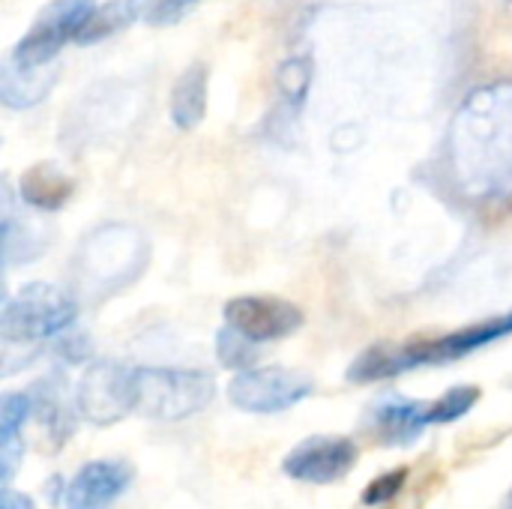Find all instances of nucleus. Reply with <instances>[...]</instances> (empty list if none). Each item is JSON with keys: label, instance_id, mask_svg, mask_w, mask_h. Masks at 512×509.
Segmentation results:
<instances>
[{"label": "nucleus", "instance_id": "f257e3e1", "mask_svg": "<svg viewBox=\"0 0 512 509\" xmlns=\"http://www.w3.org/2000/svg\"><path fill=\"white\" fill-rule=\"evenodd\" d=\"M450 168L471 201L512 198V81L465 96L450 126Z\"/></svg>", "mask_w": 512, "mask_h": 509}, {"label": "nucleus", "instance_id": "f03ea898", "mask_svg": "<svg viewBox=\"0 0 512 509\" xmlns=\"http://www.w3.org/2000/svg\"><path fill=\"white\" fill-rule=\"evenodd\" d=\"M507 336H512V312L492 315L480 324H468L462 330H453V333H444L435 339L381 342V345L366 348L348 366V381L351 384H378V381H390V378H399V375L423 369V366H447V363L465 360L474 351H483Z\"/></svg>", "mask_w": 512, "mask_h": 509}, {"label": "nucleus", "instance_id": "7ed1b4c3", "mask_svg": "<svg viewBox=\"0 0 512 509\" xmlns=\"http://www.w3.org/2000/svg\"><path fill=\"white\" fill-rule=\"evenodd\" d=\"M78 318V300L48 282H30L15 297L3 300L0 339L6 348L42 345L72 330Z\"/></svg>", "mask_w": 512, "mask_h": 509}, {"label": "nucleus", "instance_id": "20e7f679", "mask_svg": "<svg viewBox=\"0 0 512 509\" xmlns=\"http://www.w3.org/2000/svg\"><path fill=\"white\" fill-rule=\"evenodd\" d=\"M138 393H135V414L159 423H180L216 399L213 375L201 369H165V366H144L138 369Z\"/></svg>", "mask_w": 512, "mask_h": 509}, {"label": "nucleus", "instance_id": "39448f33", "mask_svg": "<svg viewBox=\"0 0 512 509\" xmlns=\"http://www.w3.org/2000/svg\"><path fill=\"white\" fill-rule=\"evenodd\" d=\"M147 264V240L126 225H105L93 231L81 252L75 255L78 279L87 291L108 288V294L123 291L141 276Z\"/></svg>", "mask_w": 512, "mask_h": 509}, {"label": "nucleus", "instance_id": "423d86ee", "mask_svg": "<svg viewBox=\"0 0 512 509\" xmlns=\"http://www.w3.org/2000/svg\"><path fill=\"white\" fill-rule=\"evenodd\" d=\"M312 393V375L285 366H252L237 372L228 384V402L246 414H282Z\"/></svg>", "mask_w": 512, "mask_h": 509}, {"label": "nucleus", "instance_id": "0eeeda50", "mask_svg": "<svg viewBox=\"0 0 512 509\" xmlns=\"http://www.w3.org/2000/svg\"><path fill=\"white\" fill-rule=\"evenodd\" d=\"M138 369L99 360L87 366L75 387V405L78 417L93 426H114L135 414V393H138Z\"/></svg>", "mask_w": 512, "mask_h": 509}, {"label": "nucleus", "instance_id": "6e6552de", "mask_svg": "<svg viewBox=\"0 0 512 509\" xmlns=\"http://www.w3.org/2000/svg\"><path fill=\"white\" fill-rule=\"evenodd\" d=\"M96 9V0H51L33 21V27L15 42L12 60L24 66H48L66 42H75L84 21Z\"/></svg>", "mask_w": 512, "mask_h": 509}, {"label": "nucleus", "instance_id": "1a4fd4ad", "mask_svg": "<svg viewBox=\"0 0 512 509\" xmlns=\"http://www.w3.org/2000/svg\"><path fill=\"white\" fill-rule=\"evenodd\" d=\"M360 462V447L345 435H312L300 441L285 459L282 474L309 483V486H333L345 480Z\"/></svg>", "mask_w": 512, "mask_h": 509}, {"label": "nucleus", "instance_id": "9d476101", "mask_svg": "<svg viewBox=\"0 0 512 509\" xmlns=\"http://www.w3.org/2000/svg\"><path fill=\"white\" fill-rule=\"evenodd\" d=\"M225 324L234 327L237 333H243L246 339L267 345V342H279L294 336L303 327V312L282 300V297H270V294H246V297H234L225 303Z\"/></svg>", "mask_w": 512, "mask_h": 509}, {"label": "nucleus", "instance_id": "9b49d317", "mask_svg": "<svg viewBox=\"0 0 512 509\" xmlns=\"http://www.w3.org/2000/svg\"><path fill=\"white\" fill-rule=\"evenodd\" d=\"M135 471L129 462L99 459L87 462L63 489L66 509H108L132 483Z\"/></svg>", "mask_w": 512, "mask_h": 509}, {"label": "nucleus", "instance_id": "f8f14e48", "mask_svg": "<svg viewBox=\"0 0 512 509\" xmlns=\"http://www.w3.org/2000/svg\"><path fill=\"white\" fill-rule=\"evenodd\" d=\"M429 426H432V420H429V402H417V399H399V396H393V399L378 402L372 408V414H369V429L387 447H408Z\"/></svg>", "mask_w": 512, "mask_h": 509}, {"label": "nucleus", "instance_id": "ddd939ff", "mask_svg": "<svg viewBox=\"0 0 512 509\" xmlns=\"http://www.w3.org/2000/svg\"><path fill=\"white\" fill-rule=\"evenodd\" d=\"M30 399H33V420L42 432H48V441L54 447H60L69 432L75 429V396H69L63 375H48L42 381H36L30 387Z\"/></svg>", "mask_w": 512, "mask_h": 509}, {"label": "nucleus", "instance_id": "4468645a", "mask_svg": "<svg viewBox=\"0 0 512 509\" xmlns=\"http://www.w3.org/2000/svg\"><path fill=\"white\" fill-rule=\"evenodd\" d=\"M0 222H3V264H18V261H33L48 249L45 234L18 213V195L12 192L9 180L0 186Z\"/></svg>", "mask_w": 512, "mask_h": 509}, {"label": "nucleus", "instance_id": "2eb2a0df", "mask_svg": "<svg viewBox=\"0 0 512 509\" xmlns=\"http://www.w3.org/2000/svg\"><path fill=\"white\" fill-rule=\"evenodd\" d=\"M207 87H210V66L204 60H192L177 75L168 99V114L177 129L192 132L195 126H201L207 114Z\"/></svg>", "mask_w": 512, "mask_h": 509}, {"label": "nucleus", "instance_id": "dca6fc26", "mask_svg": "<svg viewBox=\"0 0 512 509\" xmlns=\"http://www.w3.org/2000/svg\"><path fill=\"white\" fill-rule=\"evenodd\" d=\"M33 417V399L27 393H6L0 399V483L9 489L18 462L24 459V423Z\"/></svg>", "mask_w": 512, "mask_h": 509}, {"label": "nucleus", "instance_id": "f3484780", "mask_svg": "<svg viewBox=\"0 0 512 509\" xmlns=\"http://www.w3.org/2000/svg\"><path fill=\"white\" fill-rule=\"evenodd\" d=\"M72 192H75V180L54 162H36L18 177L21 204H30L33 210H42V213H54L66 207Z\"/></svg>", "mask_w": 512, "mask_h": 509}, {"label": "nucleus", "instance_id": "a211bd4d", "mask_svg": "<svg viewBox=\"0 0 512 509\" xmlns=\"http://www.w3.org/2000/svg\"><path fill=\"white\" fill-rule=\"evenodd\" d=\"M54 81V69L45 72V66H24L6 57L0 66V99L6 108H33L48 96Z\"/></svg>", "mask_w": 512, "mask_h": 509}, {"label": "nucleus", "instance_id": "6ab92c4d", "mask_svg": "<svg viewBox=\"0 0 512 509\" xmlns=\"http://www.w3.org/2000/svg\"><path fill=\"white\" fill-rule=\"evenodd\" d=\"M132 21H138V12H135V3L132 0H108V3H99L90 18L84 21L81 33H78V45H93V42H102L120 30H126Z\"/></svg>", "mask_w": 512, "mask_h": 509}, {"label": "nucleus", "instance_id": "aec40b11", "mask_svg": "<svg viewBox=\"0 0 512 509\" xmlns=\"http://www.w3.org/2000/svg\"><path fill=\"white\" fill-rule=\"evenodd\" d=\"M258 342L246 339L243 333H237L234 327H222L216 333V357L225 369L231 372H243V369H252L258 363Z\"/></svg>", "mask_w": 512, "mask_h": 509}, {"label": "nucleus", "instance_id": "412c9836", "mask_svg": "<svg viewBox=\"0 0 512 509\" xmlns=\"http://www.w3.org/2000/svg\"><path fill=\"white\" fill-rule=\"evenodd\" d=\"M480 387L474 384H459V387H450L444 396H438L435 402H429V420L432 426H447V423H456L462 420L477 402H480Z\"/></svg>", "mask_w": 512, "mask_h": 509}, {"label": "nucleus", "instance_id": "4be33fe9", "mask_svg": "<svg viewBox=\"0 0 512 509\" xmlns=\"http://www.w3.org/2000/svg\"><path fill=\"white\" fill-rule=\"evenodd\" d=\"M309 87H312V60L306 54H297L291 57L282 72H279V90H282V99L294 108H300L309 96Z\"/></svg>", "mask_w": 512, "mask_h": 509}, {"label": "nucleus", "instance_id": "5701e85b", "mask_svg": "<svg viewBox=\"0 0 512 509\" xmlns=\"http://www.w3.org/2000/svg\"><path fill=\"white\" fill-rule=\"evenodd\" d=\"M138 21L150 24V27H168L177 24L198 0H132Z\"/></svg>", "mask_w": 512, "mask_h": 509}, {"label": "nucleus", "instance_id": "b1692460", "mask_svg": "<svg viewBox=\"0 0 512 509\" xmlns=\"http://www.w3.org/2000/svg\"><path fill=\"white\" fill-rule=\"evenodd\" d=\"M405 480H408V468H393V471L375 477V480L366 486V492H363V504H366V507H381V504L393 501V498L402 492Z\"/></svg>", "mask_w": 512, "mask_h": 509}, {"label": "nucleus", "instance_id": "393cba45", "mask_svg": "<svg viewBox=\"0 0 512 509\" xmlns=\"http://www.w3.org/2000/svg\"><path fill=\"white\" fill-rule=\"evenodd\" d=\"M0 509H36V507H33V501H30L27 495L12 492V486H9V489H3V507Z\"/></svg>", "mask_w": 512, "mask_h": 509}, {"label": "nucleus", "instance_id": "a878e982", "mask_svg": "<svg viewBox=\"0 0 512 509\" xmlns=\"http://www.w3.org/2000/svg\"><path fill=\"white\" fill-rule=\"evenodd\" d=\"M504 509H512V492H510V498H507V507Z\"/></svg>", "mask_w": 512, "mask_h": 509}]
</instances>
